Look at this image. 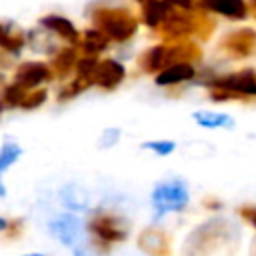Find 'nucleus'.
Masks as SVG:
<instances>
[{"label":"nucleus","mask_w":256,"mask_h":256,"mask_svg":"<svg viewBox=\"0 0 256 256\" xmlns=\"http://www.w3.org/2000/svg\"><path fill=\"white\" fill-rule=\"evenodd\" d=\"M96 64H98V58L94 54H88L84 58H78L76 60V72H78V78L86 80L92 84V74L96 70Z\"/></svg>","instance_id":"nucleus-20"},{"label":"nucleus","mask_w":256,"mask_h":256,"mask_svg":"<svg viewBox=\"0 0 256 256\" xmlns=\"http://www.w3.org/2000/svg\"><path fill=\"white\" fill-rule=\"evenodd\" d=\"M162 242H164V236L160 232H156V230H148V232H144L140 236V248L146 250V252H148L150 244H156V248L162 250Z\"/></svg>","instance_id":"nucleus-25"},{"label":"nucleus","mask_w":256,"mask_h":256,"mask_svg":"<svg viewBox=\"0 0 256 256\" xmlns=\"http://www.w3.org/2000/svg\"><path fill=\"white\" fill-rule=\"evenodd\" d=\"M202 10L226 16L230 20H244L248 16V6L244 0H198Z\"/></svg>","instance_id":"nucleus-11"},{"label":"nucleus","mask_w":256,"mask_h":256,"mask_svg":"<svg viewBox=\"0 0 256 256\" xmlns=\"http://www.w3.org/2000/svg\"><path fill=\"white\" fill-rule=\"evenodd\" d=\"M142 148L152 150L158 156H168L176 150V142L174 140H148V142L142 144Z\"/></svg>","instance_id":"nucleus-23"},{"label":"nucleus","mask_w":256,"mask_h":256,"mask_svg":"<svg viewBox=\"0 0 256 256\" xmlns=\"http://www.w3.org/2000/svg\"><path fill=\"white\" fill-rule=\"evenodd\" d=\"M6 228H8V220L0 216V232H2V230H6Z\"/></svg>","instance_id":"nucleus-29"},{"label":"nucleus","mask_w":256,"mask_h":256,"mask_svg":"<svg viewBox=\"0 0 256 256\" xmlns=\"http://www.w3.org/2000/svg\"><path fill=\"white\" fill-rule=\"evenodd\" d=\"M76 54H74V50L72 48H66V50H62L58 56H56V60H54V68H56V72L60 74V76H66L70 70H72V66L76 64Z\"/></svg>","instance_id":"nucleus-21"},{"label":"nucleus","mask_w":256,"mask_h":256,"mask_svg":"<svg viewBox=\"0 0 256 256\" xmlns=\"http://www.w3.org/2000/svg\"><path fill=\"white\" fill-rule=\"evenodd\" d=\"M50 78H52V72L42 62H24L16 68V74H14V82L26 90H34L40 84L48 82Z\"/></svg>","instance_id":"nucleus-7"},{"label":"nucleus","mask_w":256,"mask_h":256,"mask_svg":"<svg viewBox=\"0 0 256 256\" xmlns=\"http://www.w3.org/2000/svg\"><path fill=\"white\" fill-rule=\"evenodd\" d=\"M24 94H26V88H22L20 84H10V86H6L4 88V92H2V104H6V106H10V108H20V102H22V98H24Z\"/></svg>","instance_id":"nucleus-22"},{"label":"nucleus","mask_w":256,"mask_h":256,"mask_svg":"<svg viewBox=\"0 0 256 256\" xmlns=\"http://www.w3.org/2000/svg\"><path fill=\"white\" fill-rule=\"evenodd\" d=\"M194 76H196V68L192 66V62L182 60V62H174V64H168L162 70H158L154 82H156V86H172V84L192 80Z\"/></svg>","instance_id":"nucleus-9"},{"label":"nucleus","mask_w":256,"mask_h":256,"mask_svg":"<svg viewBox=\"0 0 256 256\" xmlns=\"http://www.w3.org/2000/svg\"><path fill=\"white\" fill-rule=\"evenodd\" d=\"M92 234L102 242H120L128 234V226L120 216L100 212L90 220Z\"/></svg>","instance_id":"nucleus-6"},{"label":"nucleus","mask_w":256,"mask_h":256,"mask_svg":"<svg viewBox=\"0 0 256 256\" xmlns=\"http://www.w3.org/2000/svg\"><path fill=\"white\" fill-rule=\"evenodd\" d=\"M60 200L66 208H70L74 212H82V210H88V206H90V192L84 186L70 182V184L62 186Z\"/></svg>","instance_id":"nucleus-14"},{"label":"nucleus","mask_w":256,"mask_h":256,"mask_svg":"<svg viewBox=\"0 0 256 256\" xmlns=\"http://www.w3.org/2000/svg\"><path fill=\"white\" fill-rule=\"evenodd\" d=\"M142 22L148 28H158L166 16V12L170 10V4L166 0H146L142 2Z\"/></svg>","instance_id":"nucleus-16"},{"label":"nucleus","mask_w":256,"mask_h":256,"mask_svg":"<svg viewBox=\"0 0 256 256\" xmlns=\"http://www.w3.org/2000/svg\"><path fill=\"white\" fill-rule=\"evenodd\" d=\"M46 100V90H32V92H26L22 102H20V108L24 110H32V108H38L42 106Z\"/></svg>","instance_id":"nucleus-24"},{"label":"nucleus","mask_w":256,"mask_h":256,"mask_svg":"<svg viewBox=\"0 0 256 256\" xmlns=\"http://www.w3.org/2000/svg\"><path fill=\"white\" fill-rule=\"evenodd\" d=\"M92 18L96 28H100L114 42L130 40L138 28L136 18L126 8H98Z\"/></svg>","instance_id":"nucleus-3"},{"label":"nucleus","mask_w":256,"mask_h":256,"mask_svg":"<svg viewBox=\"0 0 256 256\" xmlns=\"http://www.w3.org/2000/svg\"><path fill=\"white\" fill-rule=\"evenodd\" d=\"M22 44H24L22 36L14 34V32H12L8 26L0 24V48L8 50V52H12V54H20Z\"/></svg>","instance_id":"nucleus-19"},{"label":"nucleus","mask_w":256,"mask_h":256,"mask_svg":"<svg viewBox=\"0 0 256 256\" xmlns=\"http://www.w3.org/2000/svg\"><path fill=\"white\" fill-rule=\"evenodd\" d=\"M48 230L60 244L72 248L74 252H80V246L84 244V232L82 222L74 214H58L48 224Z\"/></svg>","instance_id":"nucleus-5"},{"label":"nucleus","mask_w":256,"mask_h":256,"mask_svg":"<svg viewBox=\"0 0 256 256\" xmlns=\"http://www.w3.org/2000/svg\"><path fill=\"white\" fill-rule=\"evenodd\" d=\"M108 42L110 38L100 30V28H88L84 32V40H82V46L88 54H98L102 50L108 48Z\"/></svg>","instance_id":"nucleus-18"},{"label":"nucleus","mask_w":256,"mask_h":256,"mask_svg":"<svg viewBox=\"0 0 256 256\" xmlns=\"http://www.w3.org/2000/svg\"><path fill=\"white\" fill-rule=\"evenodd\" d=\"M254 4H256V2H254Z\"/></svg>","instance_id":"nucleus-31"},{"label":"nucleus","mask_w":256,"mask_h":256,"mask_svg":"<svg viewBox=\"0 0 256 256\" xmlns=\"http://www.w3.org/2000/svg\"><path fill=\"white\" fill-rule=\"evenodd\" d=\"M212 88L210 98L214 102L232 100V98H254L256 96V72L254 70H240L208 82Z\"/></svg>","instance_id":"nucleus-2"},{"label":"nucleus","mask_w":256,"mask_h":256,"mask_svg":"<svg viewBox=\"0 0 256 256\" xmlns=\"http://www.w3.org/2000/svg\"><path fill=\"white\" fill-rule=\"evenodd\" d=\"M194 122L202 128L214 130V128H232L234 126V118L230 114L224 112H210V110H198L192 114Z\"/></svg>","instance_id":"nucleus-15"},{"label":"nucleus","mask_w":256,"mask_h":256,"mask_svg":"<svg viewBox=\"0 0 256 256\" xmlns=\"http://www.w3.org/2000/svg\"><path fill=\"white\" fill-rule=\"evenodd\" d=\"M224 50H228L230 54L244 58L256 52V32L254 30H236L232 34H228L222 42Z\"/></svg>","instance_id":"nucleus-10"},{"label":"nucleus","mask_w":256,"mask_h":256,"mask_svg":"<svg viewBox=\"0 0 256 256\" xmlns=\"http://www.w3.org/2000/svg\"><path fill=\"white\" fill-rule=\"evenodd\" d=\"M160 26H162L164 34L170 36V38H182V36L194 32V22H192V18L186 16V14H180V12L172 10V8L166 12V16H164V20H162Z\"/></svg>","instance_id":"nucleus-13"},{"label":"nucleus","mask_w":256,"mask_h":256,"mask_svg":"<svg viewBox=\"0 0 256 256\" xmlns=\"http://www.w3.org/2000/svg\"><path fill=\"white\" fill-rule=\"evenodd\" d=\"M138 2H146V0H138Z\"/></svg>","instance_id":"nucleus-30"},{"label":"nucleus","mask_w":256,"mask_h":256,"mask_svg":"<svg viewBox=\"0 0 256 256\" xmlns=\"http://www.w3.org/2000/svg\"><path fill=\"white\" fill-rule=\"evenodd\" d=\"M240 216H242L248 224H252V226L256 228V206H242V208H240Z\"/></svg>","instance_id":"nucleus-27"},{"label":"nucleus","mask_w":256,"mask_h":256,"mask_svg":"<svg viewBox=\"0 0 256 256\" xmlns=\"http://www.w3.org/2000/svg\"><path fill=\"white\" fill-rule=\"evenodd\" d=\"M120 138V130L118 128H106L100 136V146L102 148H112Z\"/></svg>","instance_id":"nucleus-26"},{"label":"nucleus","mask_w":256,"mask_h":256,"mask_svg":"<svg viewBox=\"0 0 256 256\" xmlns=\"http://www.w3.org/2000/svg\"><path fill=\"white\" fill-rule=\"evenodd\" d=\"M190 202L188 184L182 178H170L158 182L152 190V206H154V220L166 216L168 212H182Z\"/></svg>","instance_id":"nucleus-1"},{"label":"nucleus","mask_w":256,"mask_h":256,"mask_svg":"<svg viewBox=\"0 0 256 256\" xmlns=\"http://www.w3.org/2000/svg\"><path fill=\"white\" fill-rule=\"evenodd\" d=\"M20 156H22L20 144H16V142H12V140H6V142L0 146V198L6 196V188H4V184H2V176H4V172H6L12 164L18 162Z\"/></svg>","instance_id":"nucleus-17"},{"label":"nucleus","mask_w":256,"mask_h":256,"mask_svg":"<svg viewBox=\"0 0 256 256\" xmlns=\"http://www.w3.org/2000/svg\"><path fill=\"white\" fill-rule=\"evenodd\" d=\"M40 24H42L46 30L54 32L56 36H60L64 42H70V44H78V38H80V34H78L76 26H74V24H72L68 18H64V16H58V14H48V16H42V18H40Z\"/></svg>","instance_id":"nucleus-12"},{"label":"nucleus","mask_w":256,"mask_h":256,"mask_svg":"<svg viewBox=\"0 0 256 256\" xmlns=\"http://www.w3.org/2000/svg\"><path fill=\"white\" fill-rule=\"evenodd\" d=\"M124 76H126V70L118 60H112V58L98 60L96 70L92 74V84H96L104 90H112L124 80Z\"/></svg>","instance_id":"nucleus-8"},{"label":"nucleus","mask_w":256,"mask_h":256,"mask_svg":"<svg viewBox=\"0 0 256 256\" xmlns=\"http://www.w3.org/2000/svg\"><path fill=\"white\" fill-rule=\"evenodd\" d=\"M194 56H198V52L194 50V46H152L148 48L142 56H140V68L144 72H158L168 64L174 62H182V60H192Z\"/></svg>","instance_id":"nucleus-4"},{"label":"nucleus","mask_w":256,"mask_h":256,"mask_svg":"<svg viewBox=\"0 0 256 256\" xmlns=\"http://www.w3.org/2000/svg\"><path fill=\"white\" fill-rule=\"evenodd\" d=\"M170 6H174V8H180V10H192V6H194V2L196 0H166Z\"/></svg>","instance_id":"nucleus-28"}]
</instances>
